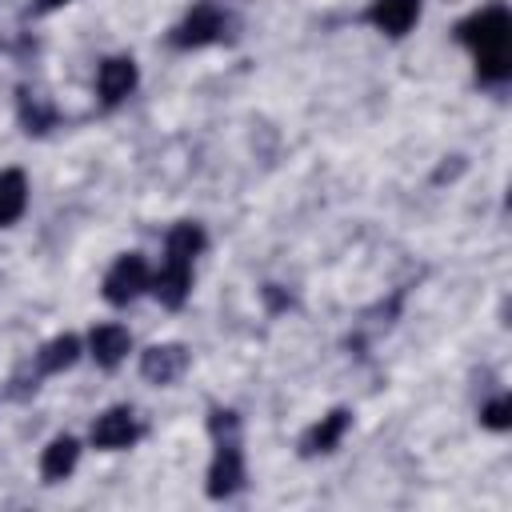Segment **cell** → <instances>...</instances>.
Returning <instances> with one entry per match:
<instances>
[{
  "mask_svg": "<svg viewBox=\"0 0 512 512\" xmlns=\"http://www.w3.org/2000/svg\"><path fill=\"white\" fill-rule=\"evenodd\" d=\"M456 40L476 52V72L480 80H508L512 60H508V40H512V16L504 4H492L484 12H472L468 20L456 24Z\"/></svg>",
  "mask_w": 512,
  "mask_h": 512,
  "instance_id": "1",
  "label": "cell"
},
{
  "mask_svg": "<svg viewBox=\"0 0 512 512\" xmlns=\"http://www.w3.org/2000/svg\"><path fill=\"white\" fill-rule=\"evenodd\" d=\"M208 432L216 436V456L208 468V496L228 500L244 484V452H240V416L216 408L208 416Z\"/></svg>",
  "mask_w": 512,
  "mask_h": 512,
  "instance_id": "2",
  "label": "cell"
},
{
  "mask_svg": "<svg viewBox=\"0 0 512 512\" xmlns=\"http://www.w3.org/2000/svg\"><path fill=\"white\" fill-rule=\"evenodd\" d=\"M224 12L212 4V0H200V4H192L188 8V16L176 24V32H172V44L176 48H204V44H216L220 36H224Z\"/></svg>",
  "mask_w": 512,
  "mask_h": 512,
  "instance_id": "3",
  "label": "cell"
},
{
  "mask_svg": "<svg viewBox=\"0 0 512 512\" xmlns=\"http://www.w3.org/2000/svg\"><path fill=\"white\" fill-rule=\"evenodd\" d=\"M148 280H152V272H148L144 256L128 252V256H120V260L108 268V276H104V300H108V304H132V300L148 288Z\"/></svg>",
  "mask_w": 512,
  "mask_h": 512,
  "instance_id": "4",
  "label": "cell"
},
{
  "mask_svg": "<svg viewBox=\"0 0 512 512\" xmlns=\"http://www.w3.org/2000/svg\"><path fill=\"white\" fill-rule=\"evenodd\" d=\"M148 288L156 292V300L164 308H180L188 300V288H192V260H180V256H168L160 260V268L152 272Z\"/></svg>",
  "mask_w": 512,
  "mask_h": 512,
  "instance_id": "5",
  "label": "cell"
},
{
  "mask_svg": "<svg viewBox=\"0 0 512 512\" xmlns=\"http://www.w3.org/2000/svg\"><path fill=\"white\" fill-rule=\"evenodd\" d=\"M188 368V348L184 344H152L144 356H140V376L152 380V384H172L180 380Z\"/></svg>",
  "mask_w": 512,
  "mask_h": 512,
  "instance_id": "6",
  "label": "cell"
},
{
  "mask_svg": "<svg viewBox=\"0 0 512 512\" xmlns=\"http://www.w3.org/2000/svg\"><path fill=\"white\" fill-rule=\"evenodd\" d=\"M136 436H140V424H136L132 408H108V412L96 416V424H92V444H96V448H108V452L136 444Z\"/></svg>",
  "mask_w": 512,
  "mask_h": 512,
  "instance_id": "7",
  "label": "cell"
},
{
  "mask_svg": "<svg viewBox=\"0 0 512 512\" xmlns=\"http://www.w3.org/2000/svg\"><path fill=\"white\" fill-rule=\"evenodd\" d=\"M348 424H352V412L348 408H332L328 416H320L304 436H300V452L304 456H320V452H332L340 440H344V432H348Z\"/></svg>",
  "mask_w": 512,
  "mask_h": 512,
  "instance_id": "8",
  "label": "cell"
},
{
  "mask_svg": "<svg viewBox=\"0 0 512 512\" xmlns=\"http://www.w3.org/2000/svg\"><path fill=\"white\" fill-rule=\"evenodd\" d=\"M96 88H100V100L108 108L120 104L136 88V64H132V56H108L100 64V72H96Z\"/></svg>",
  "mask_w": 512,
  "mask_h": 512,
  "instance_id": "9",
  "label": "cell"
},
{
  "mask_svg": "<svg viewBox=\"0 0 512 512\" xmlns=\"http://www.w3.org/2000/svg\"><path fill=\"white\" fill-rule=\"evenodd\" d=\"M420 16V0H372L368 24L380 28L384 36H404Z\"/></svg>",
  "mask_w": 512,
  "mask_h": 512,
  "instance_id": "10",
  "label": "cell"
},
{
  "mask_svg": "<svg viewBox=\"0 0 512 512\" xmlns=\"http://www.w3.org/2000/svg\"><path fill=\"white\" fill-rule=\"evenodd\" d=\"M88 348H92V360H96L100 368H116V364L128 356L132 340H128V332H124L120 324H96V328L88 332Z\"/></svg>",
  "mask_w": 512,
  "mask_h": 512,
  "instance_id": "11",
  "label": "cell"
},
{
  "mask_svg": "<svg viewBox=\"0 0 512 512\" xmlns=\"http://www.w3.org/2000/svg\"><path fill=\"white\" fill-rule=\"evenodd\" d=\"M76 460H80V444H76L72 436H56V440L44 448V456H40V476H44L48 484H56V480H64V476L76 468Z\"/></svg>",
  "mask_w": 512,
  "mask_h": 512,
  "instance_id": "12",
  "label": "cell"
},
{
  "mask_svg": "<svg viewBox=\"0 0 512 512\" xmlns=\"http://www.w3.org/2000/svg\"><path fill=\"white\" fill-rule=\"evenodd\" d=\"M28 204V180L20 168H4L0 172V228L4 224H16L20 212Z\"/></svg>",
  "mask_w": 512,
  "mask_h": 512,
  "instance_id": "13",
  "label": "cell"
},
{
  "mask_svg": "<svg viewBox=\"0 0 512 512\" xmlns=\"http://www.w3.org/2000/svg\"><path fill=\"white\" fill-rule=\"evenodd\" d=\"M76 356H80V340L64 332V336L48 340V344L36 352V372H64V368L76 364Z\"/></svg>",
  "mask_w": 512,
  "mask_h": 512,
  "instance_id": "14",
  "label": "cell"
},
{
  "mask_svg": "<svg viewBox=\"0 0 512 512\" xmlns=\"http://www.w3.org/2000/svg\"><path fill=\"white\" fill-rule=\"evenodd\" d=\"M52 120H56L52 104H48L44 96H36V92L20 88V124H24V132H48V128H52Z\"/></svg>",
  "mask_w": 512,
  "mask_h": 512,
  "instance_id": "15",
  "label": "cell"
},
{
  "mask_svg": "<svg viewBox=\"0 0 512 512\" xmlns=\"http://www.w3.org/2000/svg\"><path fill=\"white\" fill-rule=\"evenodd\" d=\"M204 244H208V240H204V228H200V224H192V220H184V224H176V228L168 232L164 252H168V256H180V260H192Z\"/></svg>",
  "mask_w": 512,
  "mask_h": 512,
  "instance_id": "16",
  "label": "cell"
},
{
  "mask_svg": "<svg viewBox=\"0 0 512 512\" xmlns=\"http://www.w3.org/2000/svg\"><path fill=\"white\" fill-rule=\"evenodd\" d=\"M480 424H484V428H492V432H504V428H512V400H508V396H496L492 404H484V412H480Z\"/></svg>",
  "mask_w": 512,
  "mask_h": 512,
  "instance_id": "17",
  "label": "cell"
},
{
  "mask_svg": "<svg viewBox=\"0 0 512 512\" xmlns=\"http://www.w3.org/2000/svg\"><path fill=\"white\" fill-rule=\"evenodd\" d=\"M60 4H68V0H32V12H52Z\"/></svg>",
  "mask_w": 512,
  "mask_h": 512,
  "instance_id": "18",
  "label": "cell"
}]
</instances>
